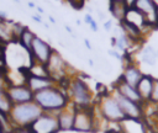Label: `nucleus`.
<instances>
[{
	"label": "nucleus",
	"mask_w": 158,
	"mask_h": 133,
	"mask_svg": "<svg viewBox=\"0 0 158 133\" xmlns=\"http://www.w3.org/2000/svg\"><path fill=\"white\" fill-rule=\"evenodd\" d=\"M33 101L42 108L43 112H49L54 115H57L70 103L67 90L62 89L57 84L48 89L35 92Z\"/></svg>",
	"instance_id": "nucleus-1"
},
{
	"label": "nucleus",
	"mask_w": 158,
	"mask_h": 133,
	"mask_svg": "<svg viewBox=\"0 0 158 133\" xmlns=\"http://www.w3.org/2000/svg\"><path fill=\"white\" fill-rule=\"evenodd\" d=\"M42 113H43L42 108L35 101H31V102L12 105L9 112V117L15 128H22V127H30Z\"/></svg>",
	"instance_id": "nucleus-2"
},
{
	"label": "nucleus",
	"mask_w": 158,
	"mask_h": 133,
	"mask_svg": "<svg viewBox=\"0 0 158 133\" xmlns=\"http://www.w3.org/2000/svg\"><path fill=\"white\" fill-rule=\"evenodd\" d=\"M67 92L70 103L77 108H88L93 106V92L88 83L80 76V74L70 78Z\"/></svg>",
	"instance_id": "nucleus-3"
},
{
	"label": "nucleus",
	"mask_w": 158,
	"mask_h": 133,
	"mask_svg": "<svg viewBox=\"0 0 158 133\" xmlns=\"http://www.w3.org/2000/svg\"><path fill=\"white\" fill-rule=\"evenodd\" d=\"M96 107L100 115L102 116V118L110 123H120L126 118L118 102L114 97L112 92L111 94L105 92L104 95H101Z\"/></svg>",
	"instance_id": "nucleus-4"
},
{
	"label": "nucleus",
	"mask_w": 158,
	"mask_h": 133,
	"mask_svg": "<svg viewBox=\"0 0 158 133\" xmlns=\"http://www.w3.org/2000/svg\"><path fill=\"white\" fill-rule=\"evenodd\" d=\"M46 68H47L48 75L56 81V84H58L60 80L65 78H72V74L69 73L70 65L62 57V54L56 49H53L48 62L46 63Z\"/></svg>",
	"instance_id": "nucleus-5"
},
{
	"label": "nucleus",
	"mask_w": 158,
	"mask_h": 133,
	"mask_svg": "<svg viewBox=\"0 0 158 133\" xmlns=\"http://www.w3.org/2000/svg\"><path fill=\"white\" fill-rule=\"evenodd\" d=\"M94 107L88 108H75L74 116V126L73 131L79 133H91L95 132V122H94Z\"/></svg>",
	"instance_id": "nucleus-6"
},
{
	"label": "nucleus",
	"mask_w": 158,
	"mask_h": 133,
	"mask_svg": "<svg viewBox=\"0 0 158 133\" xmlns=\"http://www.w3.org/2000/svg\"><path fill=\"white\" fill-rule=\"evenodd\" d=\"M135 9L143 15L146 26L149 30L158 28V4L156 0H137Z\"/></svg>",
	"instance_id": "nucleus-7"
},
{
	"label": "nucleus",
	"mask_w": 158,
	"mask_h": 133,
	"mask_svg": "<svg viewBox=\"0 0 158 133\" xmlns=\"http://www.w3.org/2000/svg\"><path fill=\"white\" fill-rule=\"evenodd\" d=\"M53 52V48L48 42L42 39L41 37L36 36L32 41L31 48H30V57H31V64L32 63H38V64H44L48 62L51 54Z\"/></svg>",
	"instance_id": "nucleus-8"
},
{
	"label": "nucleus",
	"mask_w": 158,
	"mask_h": 133,
	"mask_svg": "<svg viewBox=\"0 0 158 133\" xmlns=\"http://www.w3.org/2000/svg\"><path fill=\"white\" fill-rule=\"evenodd\" d=\"M112 95L116 99V101L118 102L123 115L126 118H132V119H142L144 116V103H139L132 100H128L126 97H123L122 95H120L118 92L112 90Z\"/></svg>",
	"instance_id": "nucleus-9"
},
{
	"label": "nucleus",
	"mask_w": 158,
	"mask_h": 133,
	"mask_svg": "<svg viewBox=\"0 0 158 133\" xmlns=\"http://www.w3.org/2000/svg\"><path fill=\"white\" fill-rule=\"evenodd\" d=\"M30 127L35 133H58L59 132L57 115L49 113V112H43Z\"/></svg>",
	"instance_id": "nucleus-10"
},
{
	"label": "nucleus",
	"mask_w": 158,
	"mask_h": 133,
	"mask_svg": "<svg viewBox=\"0 0 158 133\" xmlns=\"http://www.w3.org/2000/svg\"><path fill=\"white\" fill-rule=\"evenodd\" d=\"M7 95L14 105L33 101V91L26 84H15L6 87Z\"/></svg>",
	"instance_id": "nucleus-11"
},
{
	"label": "nucleus",
	"mask_w": 158,
	"mask_h": 133,
	"mask_svg": "<svg viewBox=\"0 0 158 133\" xmlns=\"http://www.w3.org/2000/svg\"><path fill=\"white\" fill-rule=\"evenodd\" d=\"M75 108H77L75 106H73L72 103H69L65 108H63L62 111H59L57 113V121H58L59 131H62V132L73 131Z\"/></svg>",
	"instance_id": "nucleus-12"
},
{
	"label": "nucleus",
	"mask_w": 158,
	"mask_h": 133,
	"mask_svg": "<svg viewBox=\"0 0 158 133\" xmlns=\"http://www.w3.org/2000/svg\"><path fill=\"white\" fill-rule=\"evenodd\" d=\"M25 84L35 94V92H38L41 90H44V89H48V87L56 85V81L51 76H40V75H33V74L27 73Z\"/></svg>",
	"instance_id": "nucleus-13"
},
{
	"label": "nucleus",
	"mask_w": 158,
	"mask_h": 133,
	"mask_svg": "<svg viewBox=\"0 0 158 133\" xmlns=\"http://www.w3.org/2000/svg\"><path fill=\"white\" fill-rule=\"evenodd\" d=\"M114 91L118 92L120 95H122L123 97L128 99V100H132V101H136V102H139V103H144L141 95L138 94L137 89L127 83H125L122 79H117L115 85H114Z\"/></svg>",
	"instance_id": "nucleus-14"
},
{
	"label": "nucleus",
	"mask_w": 158,
	"mask_h": 133,
	"mask_svg": "<svg viewBox=\"0 0 158 133\" xmlns=\"http://www.w3.org/2000/svg\"><path fill=\"white\" fill-rule=\"evenodd\" d=\"M142 75H143V73L141 71V69L137 66V64L135 62H132V63L125 64V68H123V71H122L120 79H122L125 83L136 87L138 81L141 80Z\"/></svg>",
	"instance_id": "nucleus-15"
},
{
	"label": "nucleus",
	"mask_w": 158,
	"mask_h": 133,
	"mask_svg": "<svg viewBox=\"0 0 158 133\" xmlns=\"http://www.w3.org/2000/svg\"><path fill=\"white\" fill-rule=\"evenodd\" d=\"M154 79L156 78H153L149 74H143L136 86L143 102H149V100H151V96L153 92V86H154Z\"/></svg>",
	"instance_id": "nucleus-16"
},
{
	"label": "nucleus",
	"mask_w": 158,
	"mask_h": 133,
	"mask_svg": "<svg viewBox=\"0 0 158 133\" xmlns=\"http://www.w3.org/2000/svg\"><path fill=\"white\" fill-rule=\"evenodd\" d=\"M120 129L121 133H147V127L142 119L125 118L120 122Z\"/></svg>",
	"instance_id": "nucleus-17"
},
{
	"label": "nucleus",
	"mask_w": 158,
	"mask_h": 133,
	"mask_svg": "<svg viewBox=\"0 0 158 133\" xmlns=\"http://www.w3.org/2000/svg\"><path fill=\"white\" fill-rule=\"evenodd\" d=\"M125 21H127L128 23H131V25H135L136 27H138L139 30H142V32H143V34L148 31H151L147 26H146V22H144V17H143V15L138 11V10H136L135 7H131V9H128L127 10V12H126V16H125Z\"/></svg>",
	"instance_id": "nucleus-18"
},
{
	"label": "nucleus",
	"mask_w": 158,
	"mask_h": 133,
	"mask_svg": "<svg viewBox=\"0 0 158 133\" xmlns=\"http://www.w3.org/2000/svg\"><path fill=\"white\" fill-rule=\"evenodd\" d=\"M12 23L14 21L11 20H0V42L4 44L14 42V36H12Z\"/></svg>",
	"instance_id": "nucleus-19"
},
{
	"label": "nucleus",
	"mask_w": 158,
	"mask_h": 133,
	"mask_svg": "<svg viewBox=\"0 0 158 133\" xmlns=\"http://www.w3.org/2000/svg\"><path fill=\"white\" fill-rule=\"evenodd\" d=\"M127 6L125 5V2H115V1H109V11L111 14V16L117 20L118 22H121L122 20H125L126 12H127Z\"/></svg>",
	"instance_id": "nucleus-20"
},
{
	"label": "nucleus",
	"mask_w": 158,
	"mask_h": 133,
	"mask_svg": "<svg viewBox=\"0 0 158 133\" xmlns=\"http://www.w3.org/2000/svg\"><path fill=\"white\" fill-rule=\"evenodd\" d=\"M139 58L141 60L147 64V65H156L157 63V59H158V54L156 52V49L152 47V46H144L141 52H139Z\"/></svg>",
	"instance_id": "nucleus-21"
},
{
	"label": "nucleus",
	"mask_w": 158,
	"mask_h": 133,
	"mask_svg": "<svg viewBox=\"0 0 158 133\" xmlns=\"http://www.w3.org/2000/svg\"><path fill=\"white\" fill-rule=\"evenodd\" d=\"M35 37H36V34L26 26L25 30L22 31V33L20 34L17 43H19L23 49H26V50L30 53V48H31V44H32V41H33Z\"/></svg>",
	"instance_id": "nucleus-22"
},
{
	"label": "nucleus",
	"mask_w": 158,
	"mask_h": 133,
	"mask_svg": "<svg viewBox=\"0 0 158 133\" xmlns=\"http://www.w3.org/2000/svg\"><path fill=\"white\" fill-rule=\"evenodd\" d=\"M12 102L7 95L6 89H0V112L4 113H9L11 107H12Z\"/></svg>",
	"instance_id": "nucleus-23"
},
{
	"label": "nucleus",
	"mask_w": 158,
	"mask_h": 133,
	"mask_svg": "<svg viewBox=\"0 0 158 133\" xmlns=\"http://www.w3.org/2000/svg\"><path fill=\"white\" fill-rule=\"evenodd\" d=\"M26 26L21 25L20 22H14L12 23V36H14V42H17L19 41V37L20 34L22 33V31L25 30Z\"/></svg>",
	"instance_id": "nucleus-24"
},
{
	"label": "nucleus",
	"mask_w": 158,
	"mask_h": 133,
	"mask_svg": "<svg viewBox=\"0 0 158 133\" xmlns=\"http://www.w3.org/2000/svg\"><path fill=\"white\" fill-rule=\"evenodd\" d=\"M84 22H85L86 25H89V27H90V30H91L93 32H98V30H99L98 22L94 20V17H93L90 14H86V15L84 16Z\"/></svg>",
	"instance_id": "nucleus-25"
},
{
	"label": "nucleus",
	"mask_w": 158,
	"mask_h": 133,
	"mask_svg": "<svg viewBox=\"0 0 158 133\" xmlns=\"http://www.w3.org/2000/svg\"><path fill=\"white\" fill-rule=\"evenodd\" d=\"M149 102L154 103L158 106V78L154 79V86H153V92H152V96H151V100Z\"/></svg>",
	"instance_id": "nucleus-26"
},
{
	"label": "nucleus",
	"mask_w": 158,
	"mask_h": 133,
	"mask_svg": "<svg viewBox=\"0 0 158 133\" xmlns=\"http://www.w3.org/2000/svg\"><path fill=\"white\" fill-rule=\"evenodd\" d=\"M9 85H10V81L7 78V73L0 70V89H6Z\"/></svg>",
	"instance_id": "nucleus-27"
},
{
	"label": "nucleus",
	"mask_w": 158,
	"mask_h": 133,
	"mask_svg": "<svg viewBox=\"0 0 158 133\" xmlns=\"http://www.w3.org/2000/svg\"><path fill=\"white\" fill-rule=\"evenodd\" d=\"M0 70L6 71V62H5V47L0 48Z\"/></svg>",
	"instance_id": "nucleus-28"
},
{
	"label": "nucleus",
	"mask_w": 158,
	"mask_h": 133,
	"mask_svg": "<svg viewBox=\"0 0 158 133\" xmlns=\"http://www.w3.org/2000/svg\"><path fill=\"white\" fill-rule=\"evenodd\" d=\"M107 54H109V55H111V57H114L115 59L121 60V62H122V59H123V54H122L121 52H118L117 49H115V48L109 49V50H107Z\"/></svg>",
	"instance_id": "nucleus-29"
},
{
	"label": "nucleus",
	"mask_w": 158,
	"mask_h": 133,
	"mask_svg": "<svg viewBox=\"0 0 158 133\" xmlns=\"http://www.w3.org/2000/svg\"><path fill=\"white\" fill-rule=\"evenodd\" d=\"M65 1L68 4H70V6L74 7V9H83L85 0H65Z\"/></svg>",
	"instance_id": "nucleus-30"
},
{
	"label": "nucleus",
	"mask_w": 158,
	"mask_h": 133,
	"mask_svg": "<svg viewBox=\"0 0 158 133\" xmlns=\"http://www.w3.org/2000/svg\"><path fill=\"white\" fill-rule=\"evenodd\" d=\"M114 28V23H112V20H107L104 22V30L105 31H112Z\"/></svg>",
	"instance_id": "nucleus-31"
},
{
	"label": "nucleus",
	"mask_w": 158,
	"mask_h": 133,
	"mask_svg": "<svg viewBox=\"0 0 158 133\" xmlns=\"http://www.w3.org/2000/svg\"><path fill=\"white\" fill-rule=\"evenodd\" d=\"M16 129V133H35L31 127H22V128H15Z\"/></svg>",
	"instance_id": "nucleus-32"
},
{
	"label": "nucleus",
	"mask_w": 158,
	"mask_h": 133,
	"mask_svg": "<svg viewBox=\"0 0 158 133\" xmlns=\"http://www.w3.org/2000/svg\"><path fill=\"white\" fill-rule=\"evenodd\" d=\"M137 0H125V5L127 6V9H131V7H135V4H136Z\"/></svg>",
	"instance_id": "nucleus-33"
},
{
	"label": "nucleus",
	"mask_w": 158,
	"mask_h": 133,
	"mask_svg": "<svg viewBox=\"0 0 158 133\" xmlns=\"http://www.w3.org/2000/svg\"><path fill=\"white\" fill-rule=\"evenodd\" d=\"M32 20H33L35 22H38V23H43V20H42L41 15H38V14H35V15H32Z\"/></svg>",
	"instance_id": "nucleus-34"
},
{
	"label": "nucleus",
	"mask_w": 158,
	"mask_h": 133,
	"mask_svg": "<svg viewBox=\"0 0 158 133\" xmlns=\"http://www.w3.org/2000/svg\"><path fill=\"white\" fill-rule=\"evenodd\" d=\"M84 44H85V47L88 49H91V43H90V41L88 38H84Z\"/></svg>",
	"instance_id": "nucleus-35"
},
{
	"label": "nucleus",
	"mask_w": 158,
	"mask_h": 133,
	"mask_svg": "<svg viewBox=\"0 0 158 133\" xmlns=\"http://www.w3.org/2000/svg\"><path fill=\"white\" fill-rule=\"evenodd\" d=\"M0 20H7V12L0 11Z\"/></svg>",
	"instance_id": "nucleus-36"
},
{
	"label": "nucleus",
	"mask_w": 158,
	"mask_h": 133,
	"mask_svg": "<svg viewBox=\"0 0 158 133\" xmlns=\"http://www.w3.org/2000/svg\"><path fill=\"white\" fill-rule=\"evenodd\" d=\"M65 31H67V32H69V33H72V32H73V31H72V28H70L69 26H65Z\"/></svg>",
	"instance_id": "nucleus-37"
},
{
	"label": "nucleus",
	"mask_w": 158,
	"mask_h": 133,
	"mask_svg": "<svg viewBox=\"0 0 158 133\" xmlns=\"http://www.w3.org/2000/svg\"><path fill=\"white\" fill-rule=\"evenodd\" d=\"M36 9H37V11H38L40 14H43V9H42V7H40V6H38V7H36Z\"/></svg>",
	"instance_id": "nucleus-38"
},
{
	"label": "nucleus",
	"mask_w": 158,
	"mask_h": 133,
	"mask_svg": "<svg viewBox=\"0 0 158 133\" xmlns=\"http://www.w3.org/2000/svg\"><path fill=\"white\" fill-rule=\"evenodd\" d=\"M48 20H49V21H51L52 23H56V20H54V18H53L52 16H49V17H48Z\"/></svg>",
	"instance_id": "nucleus-39"
},
{
	"label": "nucleus",
	"mask_w": 158,
	"mask_h": 133,
	"mask_svg": "<svg viewBox=\"0 0 158 133\" xmlns=\"http://www.w3.org/2000/svg\"><path fill=\"white\" fill-rule=\"evenodd\" d=\"M99 16H100V17H99L100 20H104V14H102V12H99Z\"/></svg>",
	"instance_id": "nucleus-40"
},
{
	"label": "nucleus",
	"mask_w": 158,
	"mask_h": 133,
	"mask_svg": "<svg viewBox=\"0 0 158 133\" xmlns=\"http://www.w3.org/2000/svg\"><path fill=\"white\" fill-rule=\"evenodd\" d=\"M28 6H30V7H31V9H32V7H35V4H33V2H31V1H30V2H28Z\"/></svg>",
	"instance_id": "nucleus-41"
},
{
	"label": "nucleus",
	"mask_w": 158,
	"mask_h": 133,
	"mask_svg": "<svg viewBox=\"0 0 158 133\" xmlns=\"http://www.w3.org/2000/svg\"><path fill=\"white\" fill-rule=\"evenodd\" d=\"M109 1H115V2H123L125 0H109Z\"/></svg>",
	"instance_id": "nucleus-42"
},
{
	"label": "nucleus",
	"mask_w": 158,
	"mask_h": 133,
	"mask_svg": "<svg viewBox=\"0 0 158 133\" xmlns=\"http://www.w3.org/2000/svg\"><path fill=\"white\" fill-rule=\"evenodd\" d=\"M153 133H158V124L156 126V128H154V131H153Z\"/></svg>",
	"instance_id": "nucleus-43"
},
{
	"label": "nucleus",
	"mask_w": 158,
	"mask_h": 133,
	"mask_svg": "<svg viewBox=\"0 0 158 133\" xmlns=\"http://www.w3.org/2000/svg\"><path fill=\"white\" fill-rule=\"evenodd\" d=\"M5 46H6V44H4L2 42H0V48H2V47H5Z\"/></svg>",
	"instance_id": "nucleus-44"
},
{
	"label": "nucleus",
	"mask_w": 158,
	"mask_h": 133,
	"mask_svg": "<svg viewBox=\"0 0 158 133\" xmlns=\"http://www.w3.org/2000/svg\"><path fill=\"white\" fill-rule=\"evenodd\" d=\"M5 133H16V129H14V131H10V132H5Z\"/></svg>",
	"instance_id": "nucleus-45"
},
{
	"label": "nucleus",
	"mask_w": 158,
	"mask_h": 133,
	"mask_svg": "<svg viewBox=\"0 0 158 133\" xmlns=\"http://www.w3.org/2000/svg\"><path fill=\"white\" fill-rule=\"evenodd\" d=\"M14 1H16V2H19V1H20V0H14Z\"/></svg>",
	"instance_id": "nucleus-46"
},
{
	"label": "nucleus",
	"mask_w": 158,
	"mask_h": 133,
	"mask_svg": "<svg viewBox=\"0 0 158 133\" xmlns=\"http://www.w3.org/2000/svg\"><path fill=\"white\" fill-rule=\"evenodd\" d=\"M56 1H60V0H56Z\"/></svg>",
	"instance_id": "nucleus-47"
}]
</instances>
